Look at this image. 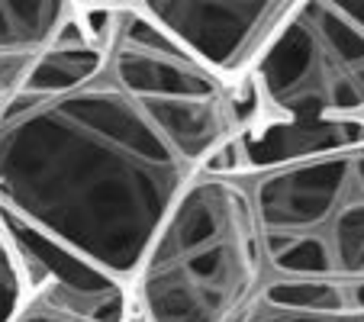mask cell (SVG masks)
Returning <instances> with one entry per match:
<instances>
[{"label": "cell", "instance_id": "cell-7", "mask_svg": "<svg viewBox=\"0 0 364 322\" xmlns=\"http://www.w3.org/2000/svg\"><path fill=\"white\" fill-rule=\"evenodd\" d=\"M193 58L223 81L258 62L262 48L287 16L290 4H229V0H155L139 7Z\"/></svg>", "mask_w": 364, "mask_h": 322}, {"label": "cell", "instance_id": "cell-9", "mask_svg": "<svg viewBox=\"0 0 364 322\" xmlns=\"http://www.w3.org/2000/svg\"><path fill=\"white\" fill-rule=\"evenodd\" d=\"M68 4H10L0 0V52H42L71 16Z\"/></svg>", "mask_w": 364, "mask_h": 322}, {"label": "cell", "instance_id": "cell-1", "mask_svg": "<svg viewBox=\"0 0 364 322\" xmlns=\"http://www.w3.org/2000/svg\"><path fill=\"white\" fill-rule=\"evenodd\" d=\"M193 174L107 68L81 87L14 94L0 107V213L123 284Z\"/></svg>", "mask_w": 364, "mask_h": 322}, {"label": "cell", "instance_id": "cell-13", "mask_svg": "<svg viewBox=\"0 0 364 322\" xmlns=\"http://www.w3.org/2000/svg\"><path fill=\"white\" fill-rule=\"evenodd\" d=\"M129 322H145V319H142V316H139V313H132V319H129Z\"/></svg>", "mask_w": 364, "mask_h": 322}, {"label": "cell", "instance_id": "cell-6", "mask_svg": "<svg viewBox=\"0 0 364 322\" xmlns=\"http://www.w3.org/2000/svg\"><path fill=\"white\" fill-rule=\"evenodd\" d=\"M0 226L7 232L14 254L20 261L23 281H26V300L55 306L62 313L81 316L90 322H129L132 306L129 284L103 274L97 264L81 258L77 252L65 248L62 242L48 239L46 232L26 226V222L4 216Z\"/></svg>", "mask_w": 364, "mask_h": 322}, {"label": "cell", "instance_id": "cell-2", "mask_svg": "<svg viewBox=\"0 0 364 322\" xmlns=\"http://www.w3.org/2000/svg\"><path fill=\"white\" fill-rule=\"evenodd\" d=\"M262 264L252 193L193 174L132 277V306L145 322H229L255 296Z\"/></svg>", "mask_w": 364, "mask_h": 322}, {"label": "cell", "instance_id": "cell-10", "mask_svg": "<svg viewBox=\"0 0 364 322\" xmlns=\"http://www.w3.org/2000/svg\"><path fill=\"white\" fill-rule=\"evenodd\" d=\"M229 322H364V313H323V309L281 306L255 294Z\"/></svg>", "mask_w": 364, "mask_h": 322}, {"label": "cell", "instance_id": "cell-3", "mask_svg": "<svg viewBox=\"0 0 364 322\" xmlns=\"http://www.w3.org/2000/svg\"><path fill=\"white\" fill-rule=\"evenodd\" d=\"M252 203L281 281L364 284V149L264 171Z\"/></svg>", "mask_w": 364, "mask_h": 322}, {"label": "cell", "instance_id": "cell-4", "mask_svg": "<svg viewBox=\"0 0 364 322\" xmlns=\"http://www.w3.org/2000/svg\"><path fill=\"white\" fill-rule=\"evenodd\" d=\"M248 77L268 119H364V0L290 7Z\"/></svg>", "mask_w": 364, "mask_h": 322}, {"label": "cell", "instance_id": "cell-12", "mask_svg": "<svg viewBox=\"0 0 364 322\" xmlns=\"http://www.w3.org/2000/svg\"><path fill=\"white\" fill-rule=\"evenodd\" d=\"M14 322H90V319H81V316H71V313H62V309L46 306V303L26 300V303H23V309L16 313Z\"/></svg>", "mask_w": 364, "mask_h": 322}, {"label": "cell", "instance_id": "cell-8", "mask_svg": "<svg viewBox=\"0 0 364 322\" xmlns=\"http://www.w3.org/2000/svg\"><path fill=\"white\" fill-rule=\"evenodd\" d=\"M245 168L274 171L284 165L336 151L364 149V119H329V123H287V119H255L239 132Z\"/></svg>", "mask_w": 364, "mask_h": 322}, {"label": "cell", "instance_id": "cell-11", "mask_svg": "<svg viewBox=\"0 0 364 322\" xmlns=\"http://www.w3.org/2000/svg\"><path fill=\"white\" fill-rule=\"evenodd\" d=\"M26 303V281L7 232L0 226V322H14Z\"/></svg>", "mask_w": 364, "mask_h": 322}, {"label": "cell", "instance_id": "cell-5", "mask_svg": "<svg viewBox=\"0 0 364 322\" xmlns=\"http://www.w3.org/2000/svg\"><path fill=\"white\" fill-rule=\"evenodd\" d=\"M107 71L193 171L213 149L239 136L229 84L139 7L119 14Z\"/></svg>", "mask_w": 364, "mask_h": 322}]
</instances>
